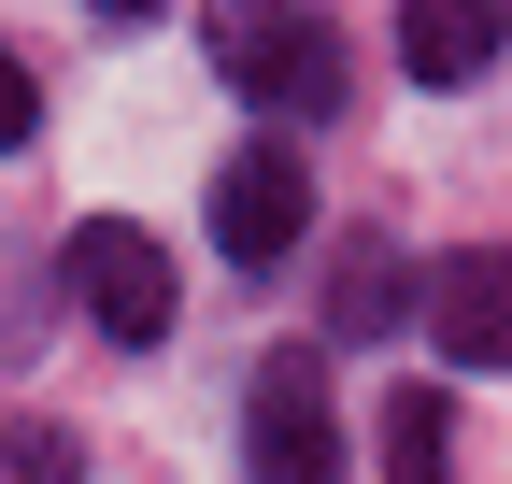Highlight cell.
Masks as SVG:
<instances>
[{"label":"cell","instance_id":"obj_8","mask_svg":"<svg viewBox=\"0 0 512 484\" xmlns=\"http://www.w3.org/2000/svg\"><path fill=\"white\" fill-rule=\"evenodd\" d=\"M399 299H413V271L384 257V242H356V257H342V299H328V328L356 342V328H384V314H399Z\"/></svg>","mask_w":512,"mask_h":484},{"label":"cell","instance_id":"obj_3","mask_svg":"<svg viewBox=\"0 0 512 484\" xmlns=\"http://www.w3.org/2000/svg\"><path fill=\"white\" fill-rule=\"evenodd\" d=\"M228 86L285 100V114H328L342 100V29L328 15H228Z\"/></svg>","mask_w":512,"mask_h":484},{"label":"cell","instance_id":"obj_5","mask_svg":"<svg viewBox=\"0 0 512 484\" xmlns=\"http://www.w3.org/2000/svg\"><path fill=\"white\" fill-rule=\"evenodd\" d=\"M427 328H441L456 371H498L512 356V257H441L427 271Z\"/></svg>","mask_w":512,"mask_h":484},{"label":"cell","instance_id":"obj_2","mask_svg":"<svg viewBox=\"0 0 512 484\" xmlns=\"http://www.w3.org/2000/svg\"><path fill=\"white\" fill-rule=\"evenodd\" d=\"M242 456H256V484H342V413L313 356H271L242 385Z\"/></svg>","mask_w":512,"mask_h":484},{"label":"cell","instance_id":"obj_9","mask_svg":"<svg viewBox=\"0 0 512 484\" xmlns=\"http://www.w3.org/2000/svg\"><path fill=\"white\" fill-rule=\"evenodd\" d=\"M0 470L15 484H72L86 456H72V428H43V413H0Z\"/></svg>","mask_w":512,"mask_h":484},{"label":"cell","instance_id":"obj_10","mask_svg":"<svg viewBox=\"0 0 512 484\" xmlns=\"http://www.w3.org/2000/svg\"><path fill=\"white\" fill-rule=\"evenodd\" d=\"M29 129H43V86H29V57H15V43H0V157H15Z\"/></svg>","mask_w":512,"mask_h":484},{"label":"cell","instance_id":"obj_7","mask_svg":"<svg viewBox=\"0 0 512 484\" xmlns=\"http://www.w3.org/2000/svg\"><path fill=\"white\" fill-rule=\"evenodd\" d=\"M456 456V399L441 385H384V484H441Z\"/></svg>","mask_w":512,"mask_h":484},{"label":"cell","instance_id":"obj_6","mask_svg":"<svg viewBox=\"0 0 512 484\" xmlns=\"http://www.w3.org/2000/svg\"><path fill=\"white\" fill-rule=\"evenodd\" d=\"M484 57H512V15H498V0H413V15H399V72L413 86H470Z\"/></svg>","mask_w":512,"mask_h":484},{"label":"cell","instance_id":"obj_1","mask_svg":"<svg viewBox=\"0 0 512 484\" xmlns=\"http://www.w3.org/2000/svg\"><path fill=\"white\" fill-rule=\"evenodd\" d=\"M57 271H72V299H86V328H100V342H171V314H185L171 242H157V228H128V214H86Z\"/></svg>","mask_w":512,"mask_h":484},{"label":"cell","instance_id":"obj_4","mask_svg":"<svg viewBox=\"0 0 512 484\" xmlns=\"http://www.w3.org/2000/svg\"><path fill=\"white\" fill-rule=\"evenodd\" d=\"M299 228H313V171H299V143H242V157L214 171V242H228L242 271H271Z\"/></svg>","mask_w":512,"mask_h":484}]
</instances>
